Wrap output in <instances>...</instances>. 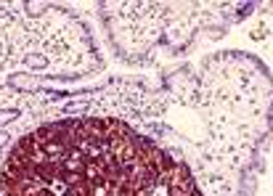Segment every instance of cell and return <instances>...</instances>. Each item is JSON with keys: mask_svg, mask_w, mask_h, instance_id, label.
I'll return each mask as SVG.
<instances>
[{"mask_svg": "<svg viewBox=\"0 0 273 196\" xmlns=\"http://www.w3.org/2000/svg\"><path fill=\"white\" fill-rule=\"evenodd\" d=\"M252 11L255 3H98L106 37L130 66L191 53L196 43L223 37Z\"/></svg>", "mask_w": 273, "mask_h": 196, "instance_id": "3", "label": "cell"}, {"mask_svg": "<svg viewBox=\"0 0 273 196\" xmlns=\"http://www.w3.org/2000/svg\"><path fill=\"white\" fill-rule=\"evenodd\" d=\"M114 117L189 165L204 196H255L273 136V75L247 50H220L167 69L151 85L114 77L88 111Z\"/></svg>", "mask_w": 273, "mask_h": 196, "instance_id": "1", "label": "cell"}, {"mask_svg": "<svg viewBox=\"0 0 273 196\" xmlns=\"http://www.w3.org/2000/svg\"><path fill=\"white\" fill-rule=\"evenodd\" d=\"M3 196H204L167 149L114 117H59L11 143Z\"/></svg>", "mask_w": 273, "mask_h": 196, "instance_id": "2", "label": "cell"}, {"mask_svg": "<svg viewBox=\"0 0 273 196\" xmlns=\"http://www.w3.org/2000/svg\"><path fill=\"white\" fill-rule=\"evenodd\" d=\"M14 143V136H11L8 130H0V151H3L5 146H11Z\"/></svg>", "mask_w": 273, "mask_h": 196, "instance_id": "6", "label": "cell"}, {"mask_svg": "<svg viewBox=\"0 0 273 196\" xmlns=\"http://www.w3.org/2000/svg\"><path fill=\"white\" fill-rule=\"evenodd\" d=\"M5 85L14 93H19V96H40L43 88H45L37 77L27 75V72H11V75L5 77Z\"/></svg>", "mask_w": 273, "mask_h": 196, "instance_id": "4", "label": "cell"}, {"mask_svg": "<svg viewBox=\"0 0 273 196\" xmlns=\"http://www.w3.org/2000/svg\"><path fill=\"white\" fill-rule=\"evenodd\" d=\"M0 196H3V191H0Z\"/></svg>", "mask_w": 273, "mask_h": 196, "instance_id": "7", "label": "cell"}, {"mask_svg": "<svg viewBox=\"0 0 273 196\" xmlns=\"http://www.w3.org/2000/svg\"><path fill=\"white\" fill-rule=\"evenodd\" d=\"M21 114H24V109H19V106H5V109H0V130L14 125V122H19Z\"/></svg>", "mask_w": 273, "mask_h": 196, "instance_id": "5", "label": "cell"}]
</instances>
